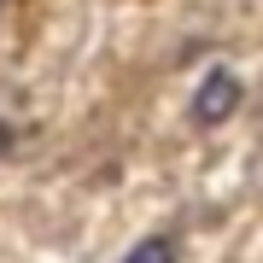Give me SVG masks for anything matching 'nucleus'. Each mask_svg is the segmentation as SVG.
<instances>
[{"instance_id":"2","label":"nucleus","mask_w":263,"mask_h":263,"mask_svg":"<svg viewBox=\"0 0 263 263\" xmlns=\"http://www.w3.org/2000/svg\"><path fill=\"white\" fill-rule=\"evenodd\" d=\"M123 263H176V246H170L164 234H158V240H141L129 257H123Z\"/></svg>"},{"instance_id":"1","label":"nucleus","mask_w":263,"mask_h":263,"mask_svg":"<svg viewBox=\"0 0 263 263\" xmlns=\"http://www.w3.org/2000/svg\"><path fill=\"white\" fill-rule=\"evenodd\" d=\"M234 105H240V82L228 70H211L205 82H199V94H193V117L199 123H222Z\"/></svg>"},{"instance_id":"3","label":"nucleus","mask_w":263,"mask_h":263,"mask_svg":"<svg viewBox=\"0 0 263 263\" xmlns=\"http://www.w3.org/2000/svg\"><path fill=\"white\" fill-rule=\"evenodd\" d=\"M6 146H12V129H6V123H0V158H6Z\"/></svg>"}]
</instances>
